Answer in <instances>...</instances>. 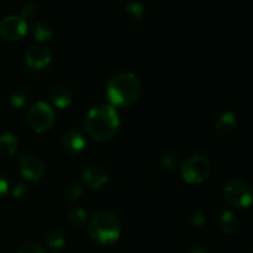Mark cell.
<instances>
[{"mask_svg": "<svg viewBox=\"0 0 253 253\" xmlns=\"http://www.w3.org/2000/svg\"><path fill=\"white\" fill-rule=\"evenodd\" d=\"M84 126L90 137L96 141H109L115 137L120 127V118L110 104L91 106L84 119Z\"/></svg>", "mask_w": 253, "mask_h": 253, "instance_id": "obj_1", "label": "cell"}, {"mask_svg": "<svg viewBox=\"0 0 253 253\" xmlns=\"http://www.w3.org/2000/svg\"><path fill=\"white\" fill-rule=\"evenodd\" d=\"M142 91L140 79L131 72L114 74L106 85V96L114 108H128L137 103Z\"/></svg>", "mask_w": 253, "mask_h": 253, "instance_id": "obj_2", "label": "cell"}, {"mask_svg": "<svg viewBox=\"0 0 253 253\" xmlns=\"http://www.w3.org/2000/svg\"><path fill=\"white\" fill-rule=\"evenodd\" d=\"M88 231L91 240L99 245H113L120 239L121 224L115 214L101 210L94 214L89 221Z\"/></svg>", "mask_w": 253, "mask_h": 253, "instance_id": "obj_3", "label": "cell"}, {"mask_svg": "<svg viewBox=\"0 0 253 253\" xmlns=\"http://www.w3.org/2000/svg\"><path fill=\"white\" fill-rule=\"evenodd\" d=\"M54 123H56V115L53 109L44 101L34 104L27 113V124L35 132H46L53 127Z\"/></svg>", "mask_w": 253, "mask_h": 253, "instance_id": "obj_4", "label": "cell"}, {"mask_svg": "<svg viewBox=\"0 0 253 253\" xmlns=\"http://www.w3.org/2000/svg\"><path fill=\"white\" fill-rule=\"evenodd\" d=\"M211 174V163L204 156H194L182 165L183 179L189 184L205 182Z\"/></svg>", "mask_w": 253, "mask_h": 253, "instance_id": "obj_5", "label": "cell"}, {"mask_svg": "<svg viewBox=\"0 0 253 253\" xmlns=\"http://www.w3.org/2000/svg\"><path fill=\"white\" fill-rule=\"evenodd\" d=\"M224 198L236 208H250L253 204V189L241 180H231L224 188Z\"/></svg>", "mask_w": 253, "mask_h": 253, "instance_id": "obj_6", "label": "cell"}, {"mask_svg": "<svg viewBox=\"0 0 253 253\" xmlns=\"http://www.w3.org/2000/svg\"><path fill=\"white\" fill-rule=\"evenodd\" d=\"M26 32L27 24L21 16L10 15L0 20V36L6 41H19Z\"/></svg>", "mask_w": 253, "mask_h": 253, "instance_id": "obj_7", "label": "cell"}, {"mask_svg": "<svg viewBox=\"0 0 253 253\" xmlns=\"http://www.w3.org/2000/svg\"><path fill=\"white\" fill-rule=\"evenodd\" d=\"M20 174L30 182H39L43 178L46 167L43 161L34 155H25L19 160Z\"/></svg>", "mask_w": 253, "mask_h": 253, "instance_id": "obj_8", "label": "cell"}, {"mask_svg": "<svg viewBox=\"0 0 253 253\" xmlns=\"http://www.w3.org/2000/svg\"><path fill=\"white\" fill-rule=\"evenodd\" d=\"M26 63L32 69H43L51 63L52 53L49 48H47L43 44H32L27 48Z\"/></svg>", "mask_w": 253, "mask_h": 253, "instance_id": "obj_9", "label": "cell"}, {"mask_svg": "<svg viewBox=\"0 0 253 253\" xmlns=\"http://www.w3.org/2000/svg\"><path fill=\"white\" fill-rule=\"evenodd\" d=\"M82 179L90 189H100L108 183V172L101 166H86L82 170Z\"/></svg>", "mask_w": 253, "mask_h": 253, "instance_id": "obj_10", "label": "cell"}, {"mask_svg": "<svg viewBox=\"0 0 253 253\" xmlns=\"http://www.w3.org/2000/svg\"><path fill=\"white\" fill-rule=\"evenodd\" d=\"M61 145L64 151L77 155V153H81L82 151H84L86 141L82 133L74 130H69L63 132V135L61 136Z\"/></svg>", "mask_w": 253, "mask_h": 253, "instance_id": "obj_11", "label": "cell"}, {"mask_svg": "<svg viewBox=\"0 0 253 253\" xmlns=\"http://www.w3.org/2000/svg\"><path fill=\"white\" fill-rule=\"evenodd\" d=\"M237 127V119L232 113L227 111V113L221 114L217 118L216 123H215V132L221 137L229 136L236 130Z\"/></svg>", "mask_w": 253, "mask_h": 253, "instance_id": "obj_12", "label": "cell"}, {"mask_svg": "<svg viewBox=\"0 0 253 253\" xmlns=\"http://www.w3.org/2000/svg\"><path fill=\"white\" fill-rule=\"evenodd\" d=\"M51 100L56 108L66 109L73 101V94H72L71 89L68 86L57 85L51 91Z\"/></svg>", "mask_w": 253, "mask_h": 253, "instance_id": "obj_13", "label": "cell"}, {"mask_svg": "<svg viewBox=\"0 0 253 253\" xmlns=\"http://www.w3.org/2000/svg\"><path fill=\"white\" fill-rule=\"evenodd\" d=\"M240 220L236 215L230 210H226L220 217V229L226 235H235L240 230Z\"/></svg>", "mask_w": 253, "mask_h": 253, "instance_id": "obj_14", "label": "cell"}, {"mask_svg": "<svg viewBox=\"0 0 253 253\" xmlns=\"http://www.w3.org/2000/svg\"><path fill=\"white\" fill-rule=\"evenodd\" d=\"M19 148V140L12 133H2L0 136V157H10Z\"/></svg>", "mask_w": 253, "mask_h": 253, "instance_id": "obj_15", "label": "cell"}, {"mask_svg": "<svg viewBox=\"0 0 253 253\" xmlns=\"http://www.w3.org/2000/svg\"><path fill=\"white\" fill-rule=\"evenodd\" d=\"M32 34H34V37L39 42H47L53 36V31H52L51 26L43 21H37L34 25Z\"/></svg>", "mask_w": 253, "mask_h": 253, "instance_id": "obj_16", "label": "cell"}, {"mask_svg": "<svg viewBox=\"0 0 253 253\" xmlns=\"http://www.w3.org/2000/svg\"><path fill=\"white\" fill-rule=\"evenodd\" d=\"M44 242L47 246L52 250L62 249L66 244V237H64L63 232L59 230H52V231L47 232L44 236Z\"/></svg>", "mask_w": 253, "mask_h": 253, "instance_id": "obj_17", "label": "cell"}, {"mask_svg": "<svg viewBox=\"0 0 253 253\" xmlns=\"http://www.w3.org/2000/svg\"><path fill=\"white\" fill-rule=\"evenodd\" d=\"M68 221L74 227H83L88 222V215L86 211L82 208H74L68 212Z\"/></svg>", "mask_w": 253, "mask_h": 253, "instance_id": "obj_18", "label": "cell"}, {"mask_svg": "<svg viewBox=\"0 0 253 253\" xmlns=\"http://www.w3.org/2000/svg\"><path fill=\"white\" fill-rule=\"evenodd\" d=\"M82 195H83V189H82L79 183L71 182L67 184L66 189H64V197L69 203L78 202Z\"/></svg>", "mask_w": 253, "mask_h": 253, "instance_id": "obj_19", "label": "cell"}, {"mask_svg": "<svg viewBox=\"0 0 253 253\" xmlns=\"http://www.w3.org/2000/svg\"><path fill=\"white\" fill-rule=\"evenodd\" d=\"M180 160L179 156L177 153L173 152H167L162 156L161 158V166H162L163 169L166 170H174L179 167Z\"/></svg>", "mask_w": 253, "mask_h": 253, "instance_id": "obj_20", "label": "cell"}, {"mask_svg": "<svg viewBox=\"0 0 253 253\" xmlns=\"http://www.w3.org/2000/svg\"><path fill=\"white\" fill-rule=\"evenodd\" d=\"M187 220L193 227H202L207 221V217L202 210L190 209L187 214Z\"/></svg>", "mask_w": 253, "mask_h": 253, "instance_id": "obj_21", "label": "cell"}, {"mask_svg": "<svg viewBox=\"0 0 253 253\" xmlns=\"http://www.w3.org/2000/svg\"><path fill=\"white\" fill-rule=\"evenodd\" d=\"M126 14L131 17L132 20H140L142 17L143 12H145V7L141 2L137 1H131L126 5L125 7Z\"/></svg>", "mask_w": 253, "mask_h": 253, "instance_id": "obj_22", "label": "cell"}, {"mask_svg": "<svg viewBox=\"0 0 253 253\" xmlns=\"http://www.w3.org/2000/svg\"><path fill=\"white\" fill-rule=\"evenodd\" d=\"M10 103H11V105L14 106V108L21 109L27 105L29 99H27L26 94L22 93V91H15V93H12L11 96H10Z\"/></svg>", "mask_w": 253, "mask_h": 253, "instance_id": "obj_23", "label": "cell"}, {"mask_svg": "<svg viewBox=\"0 0 253 253\" xmlns=\"http://www.w3.org/2000/svg\"><path fill=\"white\" fill-rule=\"evenodd\" d=\"M37 7L34 2H25L21 7V17L22 19H32L36 15Z\"/></svg>", "mask_w": 253, "mask_h": 253, "instance_id": "obj_24", "label": "cell"}, {"mask_svg": "<svg viewBox=\"0 0 253 253\" xmlns=\"http://www.w3.org/2000/svg\"><path fill=\"white\" fill-rule=\"evenodd\" d=\"M17 253H46L44 252L43 247L39 244H35V242H29V244H25L24 246L20 247V250Z\"/></svg>", "mask_w": 253, "mask_h": 253, "instance_id": "obj_25", "label": "cell"}, {"mask_svg": "<svg viewBox=\"0 0 253 253\" xmlns=\"http://www.w3.org/2000/svg\"><path fill=\"white\" fill-rule=\"evenodd\" d=\"M26 193H27L26 185L19 184L14 188V190H12V197H14L15 199H20V198L25 197Z\"/></svg>", "mask_w": 253, "mask_h": 253, "instance_id": "obj_26", "label": "cell"}, {"mask_svg": "<svg viewBox=\"0 0 253 253\" xmlns=\"http://www.w3.org/2000/svg\"><path fill=\"white\" fill-rule=\"evenodd\" d=\"M7 190H9V183H7V180L4 177L0 175V198L5 197Z\"/></svg>", "mask_w": 253, "mask_h": 253, "instance_id": "obj_27", "label": "cell"}, {"mask_svg": "<svg viewBox=\"0 0 253 253\" xmlns=\"http://www.w3.org/2000/svg\"><path fill=\"white\" fill-rule=\"evenodd\" d=\"M187 253H207L205 249L200 245H192L189 249L187 250Z\"/></svg>", "mask_w": 253, "mask_h": 253, "instance_id": "obj_28", "label": "cell"}]
</instances>
